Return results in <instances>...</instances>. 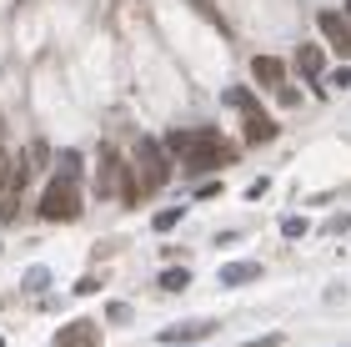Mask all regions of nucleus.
<instances>
[{
  "mask_svg": "<svg viewBox=\"0 0 351 347\" xmlns=\"http://www.w3.org/2000/svg\"><path fill=\"white\" fill-rule=\"evenodd\" d=\"M131 171H136V181H141V192H156V186H166V146L156 136H136V146H131Z\"/></svg>",
  "mask_w": 351,
  "mask_h": 347,
  "instance_id": "nucleus-2",
  "label": "nucleus"
},
{
  "mask_svg": "<svg viewBox=\"0 0 351 347\" xmlns=\"http://www.w3.org/2000/svg\"><path fill=\"white\" fill-rule=\"evenodd\" d=\"M106 322H131V307H125V302H110V307H106Z\"/></svg>",
  "mask_w": 351,
  "mask_h": 347,
  "instance_id": "nucleus-16",
  "label": "nucleus"
},
{
  "mask_svg": "<svg viewBox=\"0 0 351 347\" xmlns=\"http://www.w3.org/2000/svg\"><path fill=\"white\" fill-rule=\"evenodd\" d=\"M251 76H256L261 86H271V91H281L286 86V66L276 56H256V66H251Z\"/></svg>",
  "mask_w": 351,
  "mask_h": 347,
  "instance_id": "nucleus-10",
  "label": "nucleus"
},
{
  "mask_svg": "<svg viewBox=\"0 0 351 347\" xmlns=\"http://www.w3.org/2000/svg\"><path fill=\"white\" fill-rule=\"evenodd\" d=\"M0 347H5V337H0Z\"/></svg>",
  "mask_w": 351,
  "mask_h": 347,
  "instance_id": "nucleus-25",
  "label": "nucleus"
},
{
  "mask_svg": "<svg viewBox=\"0 0 351 347\" xmlns=\"http://www.w3.org/2000/svg\"><path fill=\"white\" fill-rule=\"evenodd\" d=\"M211 333H216V317H191V322H166L156 337H161L166 347H186V342H196V337H211Z\"/></svg>",
  "mask_w": 351,
  "mask_h": 347,
  "instance_id": "nucleus-7",
  "label": "nucleus"
},
{
  "mask_svg": "<svg viewBox=\"0 0 351 347\" xmlns=\"http://www.w3.org/2000/svg\"><path fill=\"white\" fill-rule=\"evenodd\" d=\"M261 277V262H226L221 267V282L226 287H241V282H256Z\"/></svg>",
  "mask_w": 351,
  "mask_h": 347,
  "instance_id": "nucleus-11",
  "label": "nucleus"
},
{
  "mask_svg": "<svg viewBox=\"0 0 351 347\" xmlns=\"http://www.w3.org/2000/svg\"><path fill=\"white\" fill-rule=\"evenodd\" d=\"M25 292L36 297V292H51V272H45V267H30L25 272Z\"/></svg>",
  "mask_w": 351,
  "mask_h": 347,
  "instance_id": "nucleus-13",
  "label": "nucleus"
},
{
  "mask_svg": "<svg viewBox=\"0 0 351 347\" xmlns=\"http://www.w3.org/2000/svg\"><path fill=\"white\" fill-rule=\"evenodd\" d=\"M191 287V272L186 267H171V272H161V292H186Z\"/></svg>",
  "mask_w": 351,
  "mask_h": 347,
  "instance_id": "nucleus-12",
  "label": "nucleus"
},
{
  "mask_svg": "<svg viewBox=\"0 0 351 347\" xmlns=\"http://www.w3.org/2000/svg\"><path fill=\"white\" fill-rule=\"evenodd\" d=\"M226 106H236V111H241V136L251 141V146H266V141L276 136V121H271L261 106H256V96H251V91L231 86V91H226Z\"/></svg>",
  "mask_w": 351,
  "mask_h": 347,
  "instance_id": "nucleus-3",
  "label": "nucleus"
},
{
  "mask_svg": "<svg viewBox=\"0 0 351 347\" xmlns=\"http://www.w3.org/2000/svg\"><path fill=\"white\" fill-rule=\"evenodd\" d=\"M326 232H337V236H346V232H351V212H341V216H331V222H326Z\"/></svg>",
  "mask_w": 351,
  "mask_h": 347,
  "instance_id": "nucleus-19",
  "label": "nucleus"
},
{
  "mask_svg": "<svg viewBox=\"0 0 351 347\" xmlns=\"http://www.w3.org/2000/svg\"><path fill=\"white\" fill-rule=\"evenodd\" d=\"M36 212L45 222H75V216H81V151H60V166H56V177L45 181Z\"/></svg>",
  "mask_w": 351,
  "mask_h": 347,
  "instance_id": "nucleus-1",
  "label": "nucleus"
},
{
  "mask_svg": "<svg viewBox=\"0 0 351 347\" xmlns=\"http://www.w3.org/2000/svg\"><path fill=\"white\" fill-rule=\"evenodd\" d=\"M181 216H186L181 207H166V212H156V216H151V227H156V232H161V236H166V232H171L176 222H181Z\"/></svg>",
  "mask_w": 351,
  "mask_h": 347,
  "instance_id": "nucleus-14",
  "label": "nucleus"
},
{
  "mask_svg": "<svg viewBox=\"0 0 351 347\" xmlns=\"http://www.w3.org/2000/svg\"><path fill=\"white\" fill-rule=\"evenodd\" d=\"M326 86H337V91H346V86H351V66H341V71H331V76H326Z\"/></svg>",
  "mask_w": 351,
  "mask_h": 347,
  "instance_id": "nucleus-18",
  "label": "nucleus"
},
{
  "mask_svg": "<svg viewBox=\"0 0 351 347\" xmlns=\"http://www.w3.org/2000/svg\"><path fill=\"white\" fill-rule=\"evenodd\" d=\"M296 66H301V76L316 86V96H326V66H322V45H301L296 51Z\"/></svg>",
  "mask_w": 351,
  "mask_h": 347,
  "instance_id": "nucleus-9",
  "label": "nucleus"
},
{
  "mask_svg": "<svg viewBox=\"0 0 351 347\" xmlns=\"http://www.w3.org/2000/svg\"><path fill=\"white\" fill-rule=\"evenodd\" d=\"M10 171H15V166H10V156H5V146H0V181H5Z\"/></svg>",
  "mask_w": 351,
  "mask_h": 347,
  "instance_id": "nucleus-22",
  "label": "nucleus"
},
{
  "mask_svg": "<svg viewBox=\"0 0 351 347\" xmlns=\"http://www.w3.org/2000/svg\"><path fill=\"white\" fill-rule=\"evenodd\" d=\"M286 337L281 333H261V337H251V342H241V347H281Z\"/></svg>",
  "mask_w": 351,
  "mask_h": 347,
  "instance_id": "nucleus-17",
  "label": "nucleus"
},
{
  "mask_svg": "<svg viewBox=\"0 0 351 347\" xmlns=\"http://www.w3.org/2000/svg\"><path fill=\"white\" fill-rule=\"evenodd\" d=\"M231 156H236V146H226V141H221L216 131H196V136H191V151L181 156V161H186V171H191V177H201V171L226 166Z\"/></svg>",
  "mask_w": 351,
  "mask_h": 347,
  "instance_id": "nucleus-4",
  "label": "nucleus"
},
{
  "mask_svg": "<svg viewBox=\"0 0 351 347\" xmlns=\"http://www.w3.org/2000/svg\"><path fill=\"white\" fill-rule=\"evenodd\" d=\"M276 101H281V106H296V101H301V96H296V86H291V81H286V86H281V91H276Z\"/></svg>",
  "mask_w": 351,
  "mask_h": 347,
  "instance_id": "nucleus-21",
  "label": "nucleus"
},
{
  "mask_svg": "<svg viewBox=\"0 0 351 347\" xmlns=\"http://www.w3.org/2000/svg\"><path fill=\"white\" fill-rule=\"evenodd\" d=\"M121 177H125V161L116 141H101V151H95V197H121Z\"/></svg>",
  "mask_w": 351,
  "mask_h": 347,
  "instance_id": "nucleus-5",
  "label": "nucleus"
},
{
  "mask_svg": "<svg viewBox=\"0 0 351 347\" xmlns=\"http://www.w3.org/2000/svg\"><path fill=\"white\" fill-rule=\"evenodd\" d=\"M191 5H196V10H206V15H211V21H216V10H211V0H191Z\"/></svg>",
  "mask_w": 351,
  "mask_h": 347,
  "instance_id": "nucleus-23",
  "label": "nucleus"
},
{
  "mask_svg": "<svg viewBox=\"0 0 351 347\" xmlns=\"http://www.w3.org/2000/svg\"><path fill=\"white\" fill-rule=\"evenodd\" d=\"M306 232H311L306 216H286V222H281V236H286V242H296V236H306Z\"/></svg>",
  "mask_w": 351,
  "mask_h": 347,
  "instance_id": "nucleus-15",
  "label": "nucleus"
},
{
  "mask_svg": "<svg viewBox=\"0 0 351 347\" xmlns=\"http://www.w3.org/2000/svg\"><path fill=\"white\" fill-rule=\"evenodd\" d=\"M95 287H101V277H81V282H75V297H90Z\"/></svg>",
  "mask_w": 351,
  "mask_h": 347,
  "instance_id": "nucleus-20",
  "label": "nucleus"
},
{
  "mask_svg": "<svg viewBox=\"0 0 351 347\" xmlns=\"http://www.w3.org/2000/svg\"><path fill=\"white\" fill-rule=\"evenodd\" d=\"M56 347H101V322L95 317H75L56 333Z\"/></svg>",
  "mask_w": 351,
  "mask_h": 347,
  "instance_id": "nucleus-8",
  "label": "nucleus"
},
{
  "mask_svg": "<svg viewBox=\"0 0 351 347\" xmlns=\"http://www.w3.org/2000/svg\"><path fill=\"white\" fill-rule=\"evenodd\" d=\"M346 21H351V0H346Z\"/></svg>",
  "mask_w": 351,
  "mask_h": 347,
  "instance_id": "nucleus-24",
  "label": "nucleus"
},
{
  "mask_svg": "<svg viewBox=\"0 0 351 347\" xmlns=\"http://www.w3.org/2000/svg\"><path fill=\"white\" fill-rule=\"evenodd\" d=\"M316 30H322V41H326L337 56L351 60V21H346L341 10H322V15H316Z\"/></svg>",
  "mask_w": 351,
  "mask_h": 347,
  "instance_id": "nucleus-6",
  "label": "nucleus"
}]
</instances>
